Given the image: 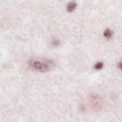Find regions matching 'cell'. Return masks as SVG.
I'll use <instances>...</instances> for the list:
<instances>
[{
    "label": "cell",
    "instance_id": "obj_1",
    "mask_svg": "<svg viewBox=\"0 0 122 122\" xmlns=\"http://www.w3.org/2000/svg\"><path fill=\"white\" fill-rule=\"evenodd\" d=\"M30 66L35 70V71H41V72H46V71H51V66L50 65L49 62H42V61H34V60H30L29 62Z\"/></svg>",
    "mask_w": 122,
    "mask_h": 122
},
{
    "label": "cell",
    "instance_id": "obj_2",
    "mask_svg": "<svg viewBox=\"0 0 122 122\" xmlns=\"http://www.w3.org/2000/svg\"><path fill=\"white\" fill-rule=\"evenodd\" d=\"M77 7V4L75 2H69L67 5V11L68 12H71L73 11Z\"/></svg>",
    "mask_w": 122,
    "mask_h": 122
},
{
    "label": "cell",
    "instance_id": "obj_3",
    "mask_svg": "<svg viewBox=\"0 0 122 122\" xmlns=\"http://www.w3.org/2000/svg\"><path fill=\"white\" fill-rule=\"evenodd\" d=\"M112 34H113V31H112L111 29H106V30H104V32H103L104 37H105V38H108V39L112 38Z\"/></svg>",
    "mask_w": 122,
    "mask_h": 122
},
{
    "label": "cell",
    "instance_id": "obj_4",
    "mask_svg": "<svg viewBox=\"0 0 122 122\" xmlns=\"http://www.w3.org/2000/svg\"><path fill=\"white\" fill-rule=\"evenodd\" d=\"M103 67H104V63H103V61H97L95 64H94V70L95 71H100V70H102L103 69Z\"/></svg>",
    "mask_w": 122,
    "mask_h": 122
},
{
    "label": "cell",
    "instance_id": "obj_5",
    "mask_svg": "<svg viewBox=\"0 0 122 122\" xmlns=\"http://www.w3.org/2000/svg\"><path fill=\"white\" fill-rule=\"evenodd\" d=\"M52 45L55 46V47L59 46V45H60V41H59V39H53V40H52Z\"/></svg>",
    "mask_w": 122,
    "mask_h": 122
},
{
    "label": "cell",
    "instance_id": "obj_6",
    "mask_svg": "<svg viewBox=\"0 0 122 122\" xmlns=\"http://www.w3.org/2000/svg\"><path fill=\"white\" fill-rule=\"evenodd\" d=\"M117 68L122 71V60H120V61L117 63Z\"/></svg>",
    "mask_w": 122,
    "mask_h": 122
}]
</instances>
